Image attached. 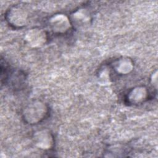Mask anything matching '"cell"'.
<instances>
[{
    "label": "cell",
    "mask_w": 158,
    "mask_h": 158,
    "mask_svg": "<svg viewBox=\"0 0 158 158\" xmlns=\"http://www.w3.org/2000/svg\"><path fill=\"white\" fill-rule=\"evenodd\" d=\"M50 26L54 32L63 33L66 32L70 27L71 24L68 17L64 14H56L49 21Z\"/></svg>",
    "instance_id": "obj_4"
},
{
    "label": "cell",
    "mask_w": 158,
    "mask_h": 158,
    "mask_svg": "<svg viewBox=\"0 0 158 158\" xmlns=\"http://www.w3.org/2000/svg\"><path fill=\"white\" fill-rule=\"evenodd\" d=\"M46 112L47 107L43 102L34 101L25 107L23 115L26 122L30 123H36L43 119Z\"/></svg>",
    "instance_id": "obj_1"
},
{
    "label": "cell",
    "mask_w": 158,
    "mask_h": 158,
    "mask_svg": "<svg viewBox=\"0 0 158 158\" xmlns=\"http://www.w3.org/2000/svg\"><path fill=\"white\" fill-rule=\"evenodd\" d=\"M46 32L41 28H34L27 31L25 35L26 43L31 47L38 48L43 46L46 41Z\"/></svg>",
    "instance_id": "obj_2"
},
{
    "label": "cell",
    "mask_w": 158,
    "mask_h": 158,
    "mask_svg": "<svg viewBox=\"0 0 158 158\" xmlns=\"http://www.w3.org/2000/svg\"><path fill=\"white\" fill-rule=\"evenodd\" d=\"M157 71H156V72L152 75V79H151L152 85H154L156 86H157Z\"/></svg>",
    "instance_id": "obj_10"
},
{
    "label": "cell",
    "mask_w": 158,
    "mask_h": 158,
    "mask_svg": "<svg viewBox=\"0 0 158 158\" xmlns=\"http://www.w3.org/2000/svg\"><path fill=\"white\" fill-rule=\"evenodd\" d=\"M72 21L78 28H85L89 24L90 15L88 12L84 9H80L72 14Z\"/></svg>",
    "instance_id": "obj_6"
},
{
    "label": "cell",
    "mask_w": 158,
    "mask_h": 158,
    "mask_svg": "<svg viewBox=\"0 0 158 158\" xmlns=\"http://www.w3.org/2000/svg\"><path fill=\"white\" fill-rule=\"evenodd\" d=\"M148 97V91L143 86H138L133 89L128 96V99L132 104H139L144 101Z\"/></svg>",
    "instance_id": "obj_7"
},
{
    "label": "cell",
    "mask_w": 158,
    "mask_h": 158,
    "mask_svg": "<svg viewBox=\"0 0 158 158\" xmlns=\"http://www.w3.org/2000/svg\"><path fill=\"white\" fill-rule=\"evenodd\" d=\"M34 141L36 146L42 149H50L53 144V138L50 132L43 130L35 133Z\"/></svg>",
    "instance_id": "obj_5"
},
{
    "label": "cell",
    "mask_w": 158,
    "mask_h": 158,
    "mask_svg": "<svg viewBox=\"0 0 158 158\" xmlns=\"http://www.w3.org/2000/svg\"><path fill=\"white\" fill-rule=\"evenodd\" d=\"M133 62L128 57H122L115 64V70L121 74L128 73L133 70Z\"/></svg>",
    "instance_id": "obj_8"
},
{
    "label": "cell",
    "mask_w": 158,
    "mask_h": 158,
    "mask_svg": "<svg viewBox=\"0 0 158 158\" xmlns=\"http://www.w3.org/2000/svg\"><path fill=\"white\" fill-rule=\"evenodd\" d=\"M101 75H100V80H101L102 81V83H107L109 81V75H108V72L106 70H103L101 73Z\"/></svg>",
    "instance_id": "obj_9"
},
{
    "label": "cell",
    "mask_w": 158,
    "mask_h": 158,
    "mask_svg": "<svg viewBox=\"0 0 158 158\" xmlns=\"http://www.w3.org/2000/svg\"><path fill=\"white\" fill-rule=\"evenodd\" d=\"M27 12L24 9L17 7L12 8L7 15V19L9 23L17 27L25 25L27 22Z\"/></svg>",
    "instance_id": "obj_3"
}]
</instances>
